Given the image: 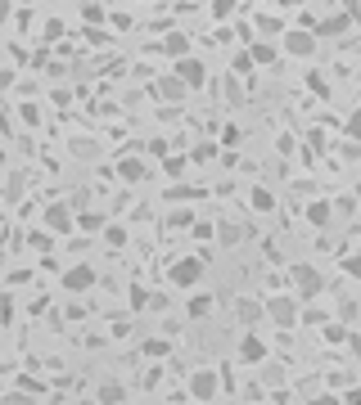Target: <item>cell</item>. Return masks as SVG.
I'll list each match as a JSON object with an SVG mask.
<instances>
[{
    "label": "cell",
    "instance_id": "6da1fadb",
    "mask_svg": "<svg viewBox=\"0 0 361 405\" xmlns=\"http://www.w3.org/2000/svg\"><path fill=\"white\" fill-rule=\"evenodd\" d=\"M298 297L293 293H275V297H267V302H262V320H271L275 329H293V324L302 320V311H298Z\"/></svg>",
    "mask_w": 361,
    "mask_h": 405
},
{
    "label": "cell",
    "instance_id": "7a4b0ae2",
    "mask_svg": "<svg viewBox=\"0 0 361 405\" xmlns=\"http://www.w3.org/2000/svg\"><path fill=\"white\" fill-rule=\"evenodd\" d=\"M289 279H293V297H298V302H316V297L325 293V275H321L316 266H307V262L289 266Z\"/></svg>",
    "mask_w": 361,
    "mask_h": 405
},
{
    "label": "cell",
    "instance_id": "3957f363",
    "mask_svg": "<svg viewBox=\"0 0 361 405\" xmlns=\"http://www.w3.org/2000/svg\"><path fill=\"white\" fill-rule=\"evenodd\" d=\"M185 392H190V401H199V405H213L217 397H222V379H217V370H194L185 379Z\"/></svg>",
    "mask_w": 361,
    "mask_h": 405
},
{
    "label": "cell",
    "instance_id": "277c9868",
    "mask_svg": "<svg viewBox=\"0 0 361 405\" xmlns=\"http://www.w3.org/2000/svg\"><path fill=\"white\" fill-rule=\"evenodd\" d=\"M199 279H203V257H176L172 270H167L172 288H199Z\"/></svg>",
    "mask_w": 361,
    "mask_h": 405
},
{
    "label": "cell",
    "instance_id": "5b68a950",
    "mask_svg": "<svg viewBox=\"0 0 361 405\" xmlns=\"http://www.w3.org/2000/svg\"><path fill=\"white\" fill-rule=\"evenodd\" d=\"M280 50L289 54V59H312V54H316V36H312V32H302V27H284Z\"/></svg>",
    "mask_w": 361,
    "mask_h": 405
},
{
    "label": "cell",
    "instance_id": "8992f818",
    "mask_svg": "<svg viewBox=\"0 0 361 405\" xmlns=\"http://www.w3.org/2000/svg\"><path fill=\"white\" fill-rule=\"evenodd\" d=\"M235 356H240V365H262V360H267V356H271V347L267 342H262V338L258 333H244L240 338V347H235Z\"/></svg>",
    "mask_w": 361,
    "mask_h": 405
},
{
    "label": "cell",
    "instance_id": "52a82bcc",
    "mask_svg": "<svg viewBox=\"0 0 361 405\" xmlns=\"http://www.w3.org/2000/svg\"><path fill=\"white\" fill-rule=\"evenodd\" d=\"M172 77H176L180 86H185V90H199V86L208 81V68H203V59H194V54H190V59H180V63H176V72H172Z\"/></svg>",
    "mask_w": 361,
    "mask_h": 405
},
{
    "label": "cell",
    "instance_id": "ba28073f",
    "mask_svg": "<svg viewBox=\"0 0 361 405\" xmlns=\"http://www.w3.org/2000/svg\"><path fill=\"white\" fill-rule=\"evenodd\" d=\"M348 27H353V14H348V9H339V14H330V18H316L312 36H344Z\"/></svg>",
    "mask_w": 361,
    "mask_h": 405
},
{
    "label": "cell",
    "instance_id": "9c48e42d",
    "mask_svg": "<svg viewBox=\"0 0 361 405\" xmlns=\"http://www.w3.org/2000/svg\"><path fill=\"white\" fill-rule=\"evenodd\" d=\"M95 270L91 266H72V270H63V288H68V293H91L95 288Z\"/></svg>",
    "mask_w": 361,
    "mask_h": 405
},
{
    "label": "cell",
    "instance_id": "30bf717a",
    "mask_svg": "<svg viewBox=\"0 0 361 405\" xmlns=\"http://www.w3.org/2000/svg\"><path fill=\"white\" fill-rule=\"evenodd\" d=\"M244 202H249V212H258V216H271V212H275V189H267V185H249Z\"/></svg>",
    "mask_w": 361,
    "mask_h": 405
},
{
    "label": "cell",
    "instance_id": "8fae6325",
    "mask_svg": "<svg viewBox=\"0 0 361 405\" xmlns=\"http://www.w3.org/2000/svg\"><path fill=\"white\" fill-rule=\"evenodd\" d=\"M45 225H50L54 235H68V230H72V212H68V202H50V207H45Z\"/></svg>",
    "mask_w": 361,
    "mask_h": 405
},
{
    "label": "cell",
    "instance_id": "7c38bea8",
    "mask_svg": "<svg viewBox=\"0 0 361 405\" xmlns=\"http://www.w3.org/2000/svg\"><path fill=\"white\" fill-rule=\"evenodd\" d=\"M127 401V388H122L118 379H104L100 388H95V405H122Z\"/></svg>",
    "mask_w": 361,
    "mask_h": 405
},
{
    "label": "cell",
    "instance_id": "4fadbf2b",
    "mask_svg": "<svg viewBox=\"0 0 361 405\" xmlns=\"http://www.w3.org/2000/svg\"><path fill=\"white\" fill-rule=\"evenodd\" d=\"M154 100H163V104H180V100H185V86H180L176 77H163V81H154Z\"/></svg>",
    "mask_w": 361,
    "mask_h": 405
},
{
    "label": "cell",
    "instance_id": "5bb4252c",
    "mask_svg": "<svg viewBox=\"0 0 361 405\" xmlns=\"http://www.w3.org/2000/svg\"><path fill=\"white\" fill-rule=\"evenodd\" d=\"M244 54H249V63H258V68H271L275 59H280V50H275L271 41H253V45H249V50H244Z\"/></svg>",
    "mask_w": 361,
    "mask_h": 405
},
{
    "label": "cell",
    "instance_id": "9a60e30c",
    "mask_svg": "<svg viewBox=\"0 0 361 405\" xmlns=\"http://www.w3.org/2000/svg\"><path fill=\"white\" fill-rule=\"evenodd\" d=\"M213 239L222 248H235V244H244V230L235 225V221H222V225H213Z\"/></svg>",
    "mask_w": 361,
    "mask_h": 405
},
{
    "label": "cell",
    "instance_id": "2e32d148",
    "mask_svg": "<svg viewBox=\"0 0 361 405\" xmlns=\"http://www.w3.org/2000/svg\"><path fill=\"white\" fill-rule=\"evenodd\" d=\"M213 297H208V293H194V297H190V302H185V315H190V320H208V315H213Z\"/></svg>",
    "mask_w": 361,
    "mask_h": 405
},
{
    "label": "cell",
    "instance_id": "e0dca14e",
    "mask_svg": "<svg viewBox=\"0 0 361 405\" xmlns=\"http://www.w3.org/2000/svg\"><path fill=\"white\" fill-rule=\"evenodd\" d=\"M330 216H335V207H330L325 198H312V202H307V221H312L316 230H321V225H330Z\"/></svg>",
    "mask_w": 361,
    "mask_h": 405
},
{
    "label": "cell",
    "instance_id": "ac0fdd59",
    "mask_svg": "<svg viewBox=\"0 0 361 405\" xmlns=\"http://www.w3.org/2000/svg\"><path fill=\"white\" fill-rule=\"evenodd\" d=\"M235 315H240V324H244V333H249V329H253V324H258V320H262V302H249V297H240V311H235Z\"/></svg>",
    "mask_w": 361,
    "mask_h": 405
},
{
    "label": "cell",
    "instance_id": "d6986e66",
    "mask_svg": "<svg viewBox=\"0 0 361 405\" xmlns=\"http://www.w3.org/2000/svg\"><path fill=\"white\" fill-rule=\"evenodd\" d=\"M253 18H258L253 27H258L262 36H284V23H280V14H267V9H262V14H253Z\"/></svg>",
    "mask_w": 361,
    "mask_h": 405
},
{
    "label": "cell",
    "instance_id": "ffe728a7",
    "mask_svg": "<svg viewBox=\"0 0 361 405\" xmlns=\"http://www.w3.org/2000/svg\"><path fill=\"white\" fill-rule=\"evenodd\" d=\"M118 176L127 180V185H136V180H145V162H140V158H122L118 162Z\"/></svg>",
    "mask_w": 361,
    "mask_h": 405
},
{
    "label": "cell",
    "instance_id": "44dd1931",
    "mask_svg": "<svg viewBox=\"0 0 361 405\" xmlns=\"http://www.w3.org/2000/svg\"><path fill=\"white\" fill-rule=\"evenodd\" d=\"M163 50L172 54L176 63H180V59H190V36H185V32H172V36H167V45H163Z\"/></svg>",
    "mask_w": 361,
    "mask_h": 405
},
{
    "label": "cell",
    "instance_id": "7402d4cb",
    "mask_svg": "<svg viewBox=\"0 0 361 405\" xmlns=\"http://www.w3.org/2000/svg\"><path fill=\"white\" fill-rule=\"evenodd\" d=\"M321 338H325V342H348V324H339V320H325V324H321Z\"/></svg>",
    "mask_w": 361,
    "mask_h": 405
},
{
    "label": "cell",
    "instance_id": "603a6c76",
    "mask_svg": "<svg viewBox=\"0 0 361 405\" xmlns=\"http://www.w3.org/2000/svg\"><path fill=\"white\" fill-rule=\"evenodd\" d=\"M167 351H172V342H167V338H145V356H154V360H163Z\"/></svg>",
    "mask_w": 361,
    "mask_h": 405
},
{
    "label": "cell",
    "instance_id": "cb8c5ba5",
    "mask_svg": "<svg viewBox=\"0 0 361 405\" xmlns=\"http://www.w3.org/2000/svg\"><path fill=\"white\" fill-rule=\"evenodd\" d=\"M77 14H82V23H104V18H109V9H104V5H82Z\"/></svg>",
    "mask_w": 361,
    "mask_h": 405
},
{
    "label": "cell",
    "instance_id": "d4e9b609",
    "mask_svg": "<svg viewBox=\"0 0 361 405\" xmlns=\"http://www.w3.org/2000/svg\"><path fill=\"white\" fill-rule=\"evenodd\" d=\"M235 9H240V5H231V0H217V5H208V14H213V18H222V23H226V18H231Z\"/></svg>",
    "mask_w": 361,
    "mask_h": 405
},
{
    "label": "cell",
    "instance_id": "484cf974",
    "mask_svg": "<svg viewBox=\"0 0 361 405\" xmlns=\"http://www.w3.org/2000/svg\"><path fill=\"white\" fill-rule=\"evenodd\" d=\"M54 36H63V18H45V41H54Z\"/></svg>",
    "mask_w": 361,
    "mask_h": 405
},
{
    "label": "cell",
    "instance_id": "4316f807",
    "mask_svg": "<svg viewBox=\"0 0 361 405\" xmlns=\"http://www.w3.org/2000/svg\"><path fill=\"white\" fill-rule=\"evenodd\" d=\"M104 230H109V244H113V248L127 244V230H122V225H104Z\"/></svg>",
    "mask_w": 361,
    "mask_h": 405
},
{
    "label": "cell",
    "instance_id": "83f0119b",
    "mask_svg": "<svg viewBox=\"0 0 361 405\" xmlns=\"http://www.w3.org/2000/svg\"><path fill=\"white\" fill-rule=\"evenodd\" d=\"M104 225H109V221L95 216V212H86V216H82V230H104Z\"/></svg>",
    "mask_w": 361,
    "mask_h": 405
},
{
    "label": "cell",
    "instance_id": "f1b7e54d",
    "mask_svg": "<svg viewBox=\"0 0 361 405\" xmlns=\"http://www.w3.org/2000/svg\"><path fill=\"white\" fill-rule=\"evenodd\" d=\"M208 158H217V144H199L194 149V162H208Z\"/></svg>",
    "mask_w": 361,
    "mask_h": 405
},
{
    "label": "cell",
    "instance_id": "f546056e",
    "mask_svg": "<svg viewBox=\"0 0 361 405\" xmlns=\"http://www.w3.org/2000/svg\"><path fill=\"white\" fill-rule=\"evenodd\" d=\"M357 315V302H339V324H348Z\"/></svg>",
    "mask_w": 361,
    "mask_h": 405
},
{
    "label": "cell",
    "instance_id": "4dcf8cb0",
    "mask_svg": "<svg viewBox=\"0 0 361 405\" xmlns=\"http://www.w3.org/2000/svg\"><path fill=\"white\" fill-rule=\"evenodd\" d=\"M163 171H167V176H180V171H185V158H167Z\"/></svg>",
    "mask_w": 361,
    "mask_h": 405
},
{
    "label": "cell",
    "instance_id": "1f68e13d",
    "mask_svg": "<svg viewBox=\"0 0 361 405\" xmlns=\"http://www.w3.org/2000/svg\"><path fill=\"white\" fill-rule=\"evenodd\" d=\"M307 405H344V401H339V397H335V392H321V397H312Z\"/></svg>",
    "mask_w": 361,
    "mask_h": 405
},
{
    "label": "cell",
    "instance_id": "d6a6232c",
    "mask_svg": "<svg viewBox=\"0 0 361 405\" xmlns=\"http://www.w3.org/2000/svg\"><path fill=\"white\" fill-rule=\"evenodd\" d=\"M344 275H353V279H361V257H348V262H344Z\"/></svg>",
    "mask_w": 361,
    "mask_h": 405
},
{
    "label": "cell",
    "instance_id": "836d02e7",
    "mask_svg": "<svg viewBox=\"0 0 361 405\" xmlns=\"http://www.w3.org/2000/svg\"><path fill=\"white\" fill-rule=\"evenodd\" d=\"M344 131H348V135H353V140H357V135H361V109L353 113V118H348V127H344Z\"/></svg>",
    "mask_w": 361,
    "mask_h": 405
},
{
    "label": "cell",
    "instance_id": "e575fe53",
    "mask_svg": "<svg viewBox=\"0 0 361 405\" xmlns=\"http://www.w3.org/2000/svg\"><path fill=\"white\" fill-rule=\"evenodd\" d=\"M18 388H23V392H45V383L41 379H18Z\"/></svg>",
    "mask_w": 361,
    "mask_h": 405
},
{
    "label": "cell",
    "instance_id": "d590c367",
    "mask_svg": "<svg viewBox=\"0 0 361 405\" xmlns=\"http://www.w3.org/2000/svg\"><path fill=\"white\" fill-rule=\"evenodd\" d=\"M5 405H32V397H27V392H14V397H5Z\"/></svg>",
    "mask_w": 361,
    "mask_h": 405
},
{
    "label": "cell",
    "instance_id": "8d00e7d4",
    "mask_svg": "<svg viewBox=\"0 0 361 405\" xmlns=\"http://www.w3.org/2000/svg\"><path fill=\"white\" fill-rule=\"evenodd\" d=\"M348 351H353V356H361V333H348Z\"/></svg>",
    "mask_w": 361,
    "mask_h": 405
},
{
    "label": "cell",
    "instance_id": "74e56055",
    "mask_svg": "<svg viewBox=\"0 0 361 405\" xmlns=\"http://www.w3.org/2000/svg\"><path fill=\"white\" fill-rule=\"evenodd\" d=\"M348 405H361V388H357V392H348Z\"/></svg>",
    "mask_w": 361,
    "mask_h": 405
},
{
    "label": "cell",
    "instance_id": "f35d334b",
    "mask_svg": "<svg viewBox=\"0 0 361 405\" xmlns=\"http://www.w3.org/2000/svg\"><path fill=\"white\" fill-rule=\"evenodd\" d=\"M9 81H14V72H0V86H9Z\"/></svg>",
    "mask_w": 361,
    "mask_h": 405
},
{
    "label": "cell",
    "instance_id": "ab89813d",
    "mask_svg": "<svg viewBox=\"0 0 361 405\" xmlns=\"http://www.w3.org/2000/svg\"><path fill=\"white\" fill-rule=\"evenodd\" d=\"M0 397H5V379H0Z\"/></svg>",
    "mask_w": 361,
    "mask_h": 405
}]
</instances>
